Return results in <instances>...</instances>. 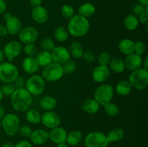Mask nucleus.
Segmentation results:
<instances>
[{
	"mask_svg": "<svg viewBox=\"0 0 148 147\" xmlns=\"http://www.w3.org/2000/svg\"><path fill=\"white\" fill-rule=\"evenodd\" d=\"M95 10H96L95 7L92 3L86 2L79 6L78 9V13H79L78 14L88 19V17H92L95 14Z\"/></svg>",
	"mask_w": 148,
	"mask_h": 147,
	"instance_id": "25",
	"label": "nucleus"
},
{
	"mask_svg": "<svg viewBox=\"0 0 148 147\" xmlns=\"http://www.w3.org/2000/svg\"><path fill=\"white\" fill-rule=\"evenodd\" d=\"M25 86L30 95L36 96L43 93L46 87V83L41 76L33 74L27 79Z\"/></svg>",
	"mask_w": 148,
	"mask_h": 147,
	"instance_id": "7",
	"label": "nucleus"
},
{
	"mask_svg": "<svg viewBox=\"0 0 148 147\" xmlns=\"http://www.w3.org/2000/svg\"><path fill=\"white\" fill-rule=\"evenodd\" d=\"M110 76V69L108 66L98 65L93 69L92 77L94 82L97 83H103L106 82Z\"/></svg>",
	"mask_w": 148,
	"mask_h": 147,
	"instance_id": "14",
	"label": "nucleus"
},
{
	"mask_svg": "<svg viewBox=\"0 0 148 147\" xmlns=\"http://www.w3.org/2000/svg\"><path fill=\"white\" fill-rule=\"evenodd\" d=\"M143 66V69L145 70L148 71V56H146L144 59H143V63H142Z\"/></svg>",
	"mask_w": 148,
	"mask_h": 147,
	"instance_id": "51",
	"label": "nucleus"
},
{
	"mask_svg": "<svg viewBox=\"0 0 148 147\" xmlns=\"http://www.w3.org/2000/svg\"><path fill=\"white\" fill-rule=\"evenodd\" d=\"M40 46L43 48V50H46V51L51 52L53 50L56 46H55V43L51 38L50 37H45L42 40L41 43H40Z\"/></svg>",
	"mask_w": 148,
	"mask_h": 147,
	"instance_id": "35",
	"label": "nucleus"
},
{
	"mask_svg": "<svg viewBox=\"0 0 148 147\" xmlns=\"http://www.w3.org/2000/svg\"><path fill=\"white\" fill-rule=\"evenodd\" d=\"M104 112L107 115L111 117H115L119 114V108L116 104L110 102L106 105H103Z\"/></svg>",
	"mask_w": 148,
	"mask_h": 147,
	"instance_id": "34",
	"label": "nucleus"
},
{
	"mask_svg": "<svg viewBox=\"0 0 148 147\" xmlns=\"http://www.w3.org/2000/svg\"><path fill=\"white\" fill-rule=\"evenodd\" d=\"M101 105L98 104L95 99H88L83 102L82 105V108L86 113L88 114H95L98 112Z\"/></svg>",
	"mask_w": 148,
	"mask_h": 147,
	"instance_id": "23",
	"label": "nucleus"
},
{
	"mask_svg": "<svg viewBox=\"0 0 148 147\" xmlns=\"http://www.w3.org/2000/svg\"><path fill=\"white\" fill-rule=\"evenodd\" d=\"M6 27L8 33L11 35H18L22 29V22L18 17L12 16L8 20L6 21Z\"/></svg>",
	"mask_w": 148,
	"mask_h": 147,
	"instance_id": "19",
	"label": "nucleus"
},
{
	"mask_svg": "<svg viewBox=\"0 0 148 147\" xmlns=\"http://www.w3.org/2000/svg\"><path fill=\"white\" fill-rule=\"evenodd\" d=\"M114 91L111 85L104 84L100 85L94 92V99L98 102L100 105H105L111 102L114 97Z\"/></svg>",
	"mask_w": 148,
	"mask_h": 147,
	"instance_id": "8",
	"label": "nucleus"
},
{
	"mask_svg": "<svg viewBox=\"0 0 148 147\" xmlns=\"http://www.w3.org/2000/svg\"><path fill=\"white\" fill-rule=\"evenodd\" d=\"M7 34H8V31H7L6 26L3 25V24H0V36L4 37V36L7 35Z\"/></svg>",
	"mask_w": 148,
	"mask_h": 147,
	"instance_id": "49",
	"label": "nucleus"
},
{
	"mask_svg": "<svg viewBox=\"0 0 148 147\" xmlns=\"http://www.w3.org/2000/svg\"><path fill=\"white\" fill-rule=\"evenodd\" d=\"M69 53L75 59H81L82 57L84 51V48L82 45L79 42H72L69 46Z\"/></svg>",
	"mask_w": 148,
	"mask_h": 147,
	"instance_id": "31",
	"label": "nucleus"
},
{
	"mask_svg": "<svg viewBox=\"0 0 148 147\" xmlns=\"http://www.w3.org/2000/svg\"><path fill=\"white\" fill-rule=\"evenodd\" d=\"M1 125L7 135L14 136L18 133L20 126V118L14 113L5 114L1 120Z\"/></svg>",
	"mask_w": 148,
	"mask_h": 147,
	"instance_id": "3",
	"label": "nucleus"
},
{
	"mask_svg": "<svg viewBox=\"0 0 148 147\" xmlns=\"http://www.w3.org/2000/svg\"><path fill=\"white\" fill-rule=\"evenodd\" d=\"M22 67H23L24 71L27 74H33L38 71L39 65L36 61L35 57L27 56L23 59Z\"/></svg>",
	"mask_w": 148,
	"mask_h": 147,
	"instance_id": "20",
	"label": "nucleus"
},
{
	"mask_svg": "<svg viewBox=\"0 0 148 147\" xmlns=\"http://www.w3.org/2000/svg\"><path fill=\"white\" fill-rule=\"evenodd\" d=\"M140 4H143V6H147L148 5V0H139Z\"/></svg>",
	"mask_w": 148,
	"mask_h": 147,
	"instance_id": "57",
	"label": "nucleus"
},
{
	"mask_svg": "<svg viewBox=\"0 0 148 147\" xmlns=\"http://www.w3.org/2000/svg\"><path fill=\"white\" fill-rule=\"evenodd\" d=\"M53 61L63 64L70 59V53L69 50L64 46H57L51 52Z\"/></svg>",
	"mask_w": 148,
	"mask_h": 147,
	"instance_id": "13",
	"label": "nucleus"
},
{
	"mask_svg": "<svg viewBox=\"0 0 148 147\" xmlns=\"http://www.w3.org/2000/svg\"><path fill=\"white\" fill-rule=\"evenodd\" d=\"M124 130L119 128H116L111 130L106 135V138L107 140H108V144L109 143H114L121 141L124 138Z\"/></svg>",
	"mask_w": 148,
	"mask_h": 147,
	"instance_id": "28",
	"label": "nucleus"
},
{
	"mask_svg": "<svg viewBox=\"0 0 148 147\" xmlns=\"http://www.w3.org/2000/svg\"><path fill=\"white\" fill-rule=\"evenodd\" d=\"M35 59H36L37 63H38L39 66H43V67L47 66L48 64L53 61L51 52L43 50L37 53Z\"/></svg>",
	"mask_w": 148,
	"mask_h": 147,
	"instance_id": "22",
	"label": "nucleus"
},
{
	"mask_svg": "<svg viewBox=\"0 0 148 147\" xmlns=\"http://www.w3.org/2000/svg\"><path fill=\"white\" fill-rule=\"evenodd\" d=\"M85 147H108V142L106 135L100 131H92L86 135Z\"/></svg>",
	"mask_w": 148,
	"mask_h": 147,
	"instance_id": "9",
	"label": "nucleus"
},
{
	"mask_svg": "<svg viewBox=\"0 0 148 147\" xmlns=\"http://www.w3.org/2000/svg\"><path fill=\"white\" fill-rule=\"evenodd\" d=\"M13 84H14L15 89H21V88H24L25 85V78L23 76H18L16 78L15 80L13 82Z\"/></svg>",
	"mask_w": 148,
	"mask_h": 147,
	"instance_id": "45",
	"label": "nucleus"
},
{
	"mask_svg": "<svg viewBox=\"0 0 148 147\" xmlns=\"http://www.w3.org/2000/svg\"><path fill=\"white\" fill-rule=\"evenodd\" d=\"M64 74L62 69V65L52 61L51 63L43 67L41 76L45 81L53 82L62 79Z\"/></svg>",
	"mask_w": 148,
	"mask_h": 147,
	"instance_id": "5",
	"label": "nucleus"
},
{
	"mask_svg": "<svg viewBox=\"0 0 148 147\" xmlns=\"http://www.w3.org/2000/svg\"><path fill=\"white\" fill-rule=\"evenodd\" d=\"M119 49L126 56L134 53V41L129 38L122 39L119 43Z\"/></svg>",
	"mask_w": 148,
	"mask_h": 147,
	"instance_id": "24",
	"label": "nucleus"
},
{
	"mask_svg": "<svg viewBox=\"0 0 148 147\" xmlns=\"http://www.w3.org/2000/svg\"><path fill=\"white\" fill-rule=\"evenodd\" d=\"M0 90H1L3 96L11 97V95L15 90V87H14L13 83H5L1 86Z\"/></svg>",
	"mask_w": 148,
	"mask_h": 147,
	"instance_id": "36",
	"label": "nucleus"
},
{
	"mask_svg": "<svg viewBox=\"0 0 148 147\" xmlns=\"http://www.w3.org/2000/svg\"><path fill=\"white\" fill-rule=\"evenodd\" d=\"M18 36L20 42L24 44L34 43L38 37V31L33 26H27L21 29Z\"/></svg>",
	"mask_w": 148,
	"mask_h": 147,
	"instance_id": "10",
	"label": "nucleus"
},
{
	"mask_svg": "<svg viewBox=\"0 0 148 147\" xmlns=\"http://www.w3.org/2000/svg\"><path fill=\"white\" fill-rule=\"evenodd\" d=\"M132 10L133 12L132 14L135 15L136 17H137V16L139 17L140 14H143V13H148V5L143 6L141 4H136L133 6Z\"/></svg>",
	"mask_w": 148,
	"mask_h": 147,
	"instance_id": "40",
	"label": "nucleus"
},
{
	"mask_svg": "<svg viewBox=\"0 0 148 147\" xmlns=\"http://www.w3.org/2000/svg\"><path fill=\"white\" fill-rule=\"evenodd\" d=\"M30 141L36 145H42L49 140V133L44 129H37L32 132L29 137Z\"/></svg>",
	"mask_w": 148,
	"mask_h": 147,
	"instance_id": "18",
	"label": "nucleus"
},
{
	"mask_svg": "<svg viewBox=\"0 0 148 147\" xmlns=\"http://www.w3.org/2000/svg\"><path fill=\"white\" fill-rule=\"evenodd\" d=\"M82 59L88 63H92L95 60V56L93 52L90 50H85L82 55Z\"/></svg>",
	"mask_w": 148,
	"mask_h": 147,
	"instance_id": "44",
	"label": "nucleus"
},
{
	"mask_svg": "<svg viewBox=\"0 0 148 147\" xmlns=\"http://www.w3.org/2000/svg\"><path fill=\"white\" fill-rule=\"evenodd\" d=\"M4 115H5V110H4V107L0 104V120L2 119Z\"/></svg>",
	"mask_w": 148,
	"mask_h": 147,
	"instance_id": "52",
	"label": "nucleus"
},
{
	"mask_svg": "<svg viewBox=\"0 0 148 147\" xmlns=\"http://www.w3.org/2000/svg\"><path fill=\"white\" fill-rule=\"evenodd\" d=\"M7 10V4L4 0H0V14L5 13Z\"/></svg>",
	"mask_w": 148,
	"mask_h": 147,
	"instance_id": "48",
	"label": "nucleus"
},
{
	"mask_svg": "<svg viewBox=\"0 0 148 147\" xmlns=\"http://www.w3.org/2000/svg\"><path fill=\"white\" fill-rule=\"evenodd\" d=\"M62 14L64 18L70 20L75 15V10L69 4H65L62 8Z\"/></svg>",
	"mask_w": 148,
	"mask_h": 147,
	"instance_id": "38",
	"label": "nucleus"
},
{
	"mask_svg": "<svg viewBox=\"0 0 148 147\" xmlns=\"http://www.w3.org/2000/svg\"><path fill=\"white\" fill-rule=\"evenodd\" d=\"M14 147H33V146H32L31 143L29 142L28 141L22 140V141L17 142Z\"/></svg>",
	"mask_w": 148,
	"mask_h": 147,
	"instance_id": "46",
	"label": "nucleus"
},
{
	"mask_svg": "<svg viewBox=\"0 0 148 147\" xmlns=\"http://www.w3.org/2000/svg\"><path fill=\"white\" fill-rule=\"evenodd\" d=\"M129 82L132 88L143 90L148 85V71L143 68H139L132 71L129 77Z\"/></svg>",
	"mask_w": 148,
	"mask_h": 147,
	"instance_id": "4",
	"label": "nucleus"
},
{
	"mask_svg": "<svg viewBox=\"0 0 148 147\" xmlns=\"http://www.w3.org/2000/svg\"><path fill=\"white\" fill-rule=\"evenodd\" d=\"M49 133V140L54 144H59L61 143L66 142L67 132L64 128L60 126L56 127L50 130Z\"/></svg>",
	"mask_w": 148,
	"mask_h": 147,
	"instance_id": "15",
	"label": "nucleus"
},
{
	"mask_svg": "<svg viewBox=\"0 0 148 147\" xmlns=\"http://www.w3.org/2000/svg\"><path fill=\"white\" fill-rule=\"evenodd\" d=\"M82 139V133L79 131H72L67 133L66 136V143L69 146H75L78 145L81 142Z\"/></svg>",
	"mask_w": 148,
	"mask_h": 147,
	"instance_id": "26",
	"label": "nucleus"
},
{
	"mask_svg": "<svg viewBox=\"0 0 148 147\" xmlns=\"http://www.w3.org/2000/svg\"><path fill=\"white\" fill-rule=\"evenodd\" d=\"M39 105L42 109L46 111L53 110L57 105V100L53 96L46 95L40 99Z\"/></svg>",
	"mask_w": 148,
	"mask_h": 147,
	"instance_id": "21",
	"label": "nucleus"
},
{
	"mask_svg": "<svg viewBox=\"0 0 148 147\" xmlns=\"http://www.w3.org/2000/svg\"><path fill=\"white\" fill-rule=\"evenodd\" d=\"M19 76L18 69L10 62L0 63V81L3 83H13Z\"/></svg>",
	"mask_w": 148,
	"mask_h": 147,
	"instance_id": "6",
	"label": "nucleus"
},
{
	"mask_svg": "<svg viewBox=\"0 0 148 147\" xmlns=\"http://www.w3.org/2000/svg\"><path fill=\"white\" fill-rule=\"evenodd\" d=\"M62 69H63L64 74H70L72 72L75 71V69H76V63L73 60L69 59V61L63 63Z\"/></svg>",
	"mask_w": 148,
	"mask_h": 147,
	"instance_id": "37",
	"label": "nucleus"
},
{
	"mask_svg": "<svg viewBox=\"0 0 148 147\" xmlns=\"http://www.w3.org/2000/svg\"><path fill=\"white\" fill-rule=\"evenodd\" d=\"M108 65H109L111 70L116 74L122 73L126 69L124 61L119 58H114V59H111V62Z\"/></svg>",
	"mask_w": 148,
	"mask_h": 147,
	"instance_id": "30",
	"label": "nucleus"
},
{
	"mask_svg": "<svg viewBox=\"0 0 148 147\" xmlns=\"http://www.w3.org/2000/svg\"><path fill=\"white\" fill-rule=\"evenodd\" d=\"M4 58H5V56H4V52H3L2 50H1V49H0V63H2V62H4Z\"/></svg>",
	"mask_w": 148,
	"mask_h": 147,
	"instance_id": "53",
	"label": "nucleus"
},
{
	"mask_svg": "<svg viewBox=\"0 0 148 147\" xmlns=\"http://www.w3.org/2000/svg\"><path fill=\"white\" fill-rule=\"evenodd\" d=\"M33 20L38 24H44L49 20V14L45 7L39 5L33 7L31 12Z\"/></svg>",
	"mask_w": 148,
	"mask_h": 147,
	"instance_id": "16",
	"label": "nucleus"
},
{
	"mask_svg": "<svg viewBox=\"0 0 148 147\" xmlns=\"http://www.w3.org/2000/svg\"><path fill=\"white\" fill-rule=\"evenodd\" d=\"M56 147H69V145H68L66 142H64L57 144V146Z\"/></svg>",
	"mask_w": 148,
	"mask_h": 147,
	"instance_id": "56",
	"label": "nucleus"
},
{
	"mask_svg": "<svg viewBox=\"0 0 148 147\" xmlns=\"http://www.w3.org/2000/svg\"><path fill=\"white\" fill-rule=\"evenodd\" d=\"M116 91L117 94L121 96H127L132 91V86L129 81L121 80L116 86Z\"/></svg>",
	"mask_w": 148,
	"mask_h": 147,
	"instance_id": "27",
	"label": "nucleus"
},
{
	"mask_svg": "<svg viewBox=\"0 0 148 147\" xmlns=\"http://www.w3.org/2000/svg\"><path fill=\"white\" fill-rule=\"evenodd\" d=\"M43 0H30V4L31 7H36L37 6L40 5Z\"/></svg>",
	"mask_w": 148,
	"mask_h": 147,
	"instance_id": "50",
	"label": "nucleus"
},
{
	"mask_svg": "<svg viewBox=\"0 0 148 147\" xmlns=\"http://www.w3.org/2000/svg\"><path fill=\"white\" fill-rule=\"evenodd\" d=\"M124 25L127 30H130V31H133V30H136L139 25V20L137 17L132 14H127L124 19Z\"/></svg>",
	"mask_w": 148,
	"mask_h": 147,
	"instance_id": "29",
	"label": "nucleus"
},
{
	"mask_svg": "<svg viewBox=\"0 0 148 147\" xmlns=\"http://www.w3.org/2000/svg\"><path fill=\"white\" fill-rule=\"evenodd\" d=\"M146 50V46L144 42L141 40H137L134 42V53L143 56Z\"/></svg>",
	"mask_w": 148,
	"mask_h": 147,
	"instance_id": "42",
	"label": "nucleus"
},
{
	"mask_svg": "<svg viewBox=\"0 0 148 147\" xmlns=\"http://www.w3.org/2000/svg\"><path fill=\"white\" fill-rule=\"evenodd\" d=\"M14 145L12 142H5L3 144L2 147H14Z\"/></svg>",
	"mask_w": 148,
	"mask_h": 147,
	"instance_id": "55",
	"label": "nucleus"
},
{
	"mask_svg": "<svg viewBox=\"0 0 148 147\" xmlns=\"http://www.w3.org/2000/svg\"><path fill=\"white\" fill-rule=\"evenodd\" d=\"M138 20H139V22L143 23V24H146V23H147L148 13L145 12L143 13V14H140V15L139 16Z\"/></svg>",
	"mask_w": 148,
	"mask_h": 147,
	"instance_id": "47",
	"label": "nucleus"
},
{
	"mask_svg": "<svg viewBox=\"0 0 148 147\" xmlns=\"http://www.w3.org/2000/svg\"><path fill=\"white\" fill-rule=\"evenodd\" d=\"M32 131L31 128L27 125H23L22 126H20L18 130V133L23 137H30L31 135Z\"/></svg>",
	"mask_w": 148,
	"mask_h": 147,
	"instance_id": "43",
	"label": "nucleus"
},
{
	"mask_svg": "<svg viewBox=\"0 0 148 147\" xmlns=\"http://www.w3.org/2000/svg\"><path fill=\"white\" fill-rule=\"evenodd\" d=\"M111 56L109 53L108 52H102L98 56V63L99 65H103V66H108L111 61Z\"/></svg>",
	"mask_w": 148,
	"mask_h": 147,
	"instance_id": "41",
	"label": "nucleus"
},
{
	"mask_svg": "<svg viewBox=\"0 0 148 147\" xmlns=\"http://www.w3.org/2000/svg\"><path fill=\"white\" fill-rule=\"evenodd\" d=\"M3 95H2V93H1V90H0V102H1V101L2 100V99H3Z\"/></svg>",
	"mask_w": 148,
	"mask_h": 147,
	"instance_id": "58",
	"label": "nucleus"
},
{
	"mask_svg": "<svg viewBox=\"0 0 148 147\" xmlns=\"http://www.w3.org/2000/svg\"><path fill=\"white\" fill-rule=\"evenodd\" d=\"M125 68L130 71H134L136 69L141 68L143 63V58L142 56L132 53L130 55H127L124 61Z\"/></svg>",
	"mask_w": 148,
	"mask_h": 147,
	"instance_id": "17",
	"label": "nucleus"
},
{
	"mask_svg": "<svg viewBox=\"0 0 148 147\" xmlns=\"http://www.w3.org/2000/svg\"><path fill=\"white\" fill-rule=\"evenodd\" d=\"M22 51V45L20 42L12 40L5 45L4 48V56L7 59L9 62H12L15 58L20 54Z\"/></svg>",
	"mask_w": 148,
	"mask_h": 147,
	"instance_id": "11",
	"label": "nucleus"
},
{
	"mask_svg": "<svg viewBox=\"0 0 148 147\" xmlns=\"http://www.w3.org/2000/svg\"><path fill=\"white\" fill-rule=\"evenodd\" d=\"M10 101L12 108L20 112H26L30 108L33 102L32 95L25 88L15 89L10 97Z\"/></svg>",
	"mask_w": 148,
	"mask_h": 147,
	"instance_id": "1",
	"label": "nucleus"
},
{
	"mask_svg": "<svg viewBox=\"0 0 148 147\" xmlns=\"http://www.w3.org/2000/svg\"><path fill=\"white\" fill-rule=\"evenodd\" d=\"M40 122L45 127L52 129L60 125L61 118L57 112L53 110L46 111L41 115Z\"/></svg>",
	"mask_w": 148,
	"mask_h": 147,
	"instance_id": "12",
	"label": "nucleus"
},
{
	"mask_svg": "<svg viewBox=\"0 0 148 147\" xmlns=\"http://www.w3.org/2000/svg\"><path fill=\"white\" fill-rule=\"evenodd\" d=\"M54 37L56 40L60 43L66 42L69 37V33H68L67 29L62 26L58 27L54 30Z\"/></svg>",
	"mask_w": 148,
	"mask_h": 147,
	"instance_id": "33",
	"label": "nucleus"
},
{
	"mask_svg": "<svg viewBox=\"0 0 148 147\" xmlns=\"http://www.w3.org/2000/svg\"><path fill=\"white\" fill-rule=\"evenodd\" d=\"M24 53L27 55V56L33 57L36 56L38 53V48L34 43H29V44H25L24 46Z\"/></svg>",
	"mask_w": 148,
	"mask_h": 147,
	"instance_id": "39",
	"label": "nucleus"
},
{
	"mask_svg": "<svg viewBox=\"0 0 148 147\" xmlns=\"http://www.w3.org/2000/svg\"><path fill=\"white\" fill-rule=\"evenodd\" d=\"M90 27V22L88 19L79 14H76L69 20L67 30L71 35L79 37L85 35L88 33Z\"/></svg>",
	"mask_w": 148,
	"mask_h": 147,
	"instance_id": "2",
	"label": "nucleus"
},
{
	"mask_svg": "<svg viewBox=\"0 0 148 147\" xmlns=\"http://www.w3.org/2000/svg\"><path fill=\"white\" fill-rule=\"evenodd\" d=\"M25 118L28 122L31 124H38L41 120V115L36 110H27L26 111Z\"/></svg>",
	"mask_w": 148,
	"mask_h": 147,
	"instance_id": "32",
	"label": "nucleus"
},
{
	"mask_svg": "<svg viewBox=\"0 0 148 147\" xmlns=\"http://www.w3.org/2000/svg\"><path fill=\"white\" fill-rule=\"evenodd\" d=\"M11 17H12V14H10V13H4V15H3V19H4L6 22L7 20H8Z\"/></svg>",
	"mask_w": 148,
	"mask_h": 147,
	"instance_id": "54",
	"label": "nucleus"
}]
</instances>
